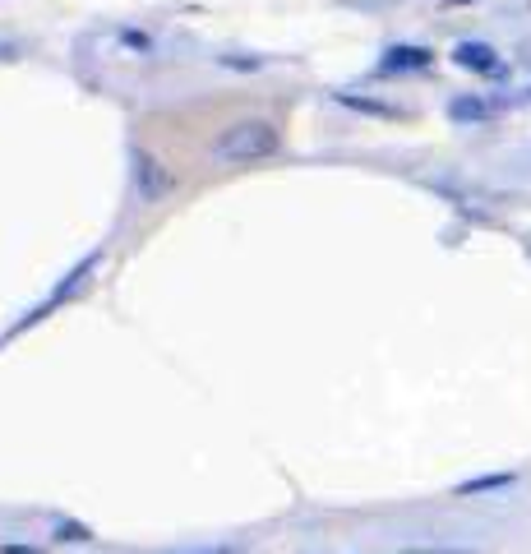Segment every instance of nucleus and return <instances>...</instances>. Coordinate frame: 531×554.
Returning a JSON list of instances; mask_svg holds the SVG:
<instances>
[{
  "instance_id": "obj_1",
  "label": "nucleus",
  "mask_w": 531,
  "mask_h": 554,
  "mask_svg": "<svg viewBox=\"0 0 531 554\" xmlns=\"http://www.w3.org/2000/svg\"><path fill=\"white\" fill-rule=\"evenodd\" d=\"M282 153V130L264 116H245L218 130V139H208V162L218 167H259Z\"/></svg>"
},
{
  "instance_id": "obj_2",
  "label": "nucleus",
  "mask_w": 531,
  "mask_h": 554,
  "mask_svg": "<svg viewBox=\"0 0 531 554\" xmlns=\"http://www.w3.org/2000/svg\"><path fill=\"white\" fill-rule=\"evenodd\" d=\"M97 264H102V250L84 254V259H79V268H70V273H65V282H56V287L47 291V301H42V305H37L33 314H24V319H19V324H14V333H24V328L42 324V319H47V314L56 310V305H61V301H70L74 291H84V287H88V273H93Z\"/></svg>"
},
{
  "instance_id": "obj_3",
  "label": "nucleus",
  "mask_w": 531,
  "mask_h": 554,
  "mask_svg": "<svg viewBox=\"0 0 531 554\" xmlns=\"http://www.w3.org/2000/svg\"><path fill=\"white\" fill-rule=\"evenodd\" d=\"M435 70V47H421V42H398V47H384L375 74L379 79H402V74H425Z\"/></svg>"
},
{
  "instance_id": "obj_4",
  "label": "nucleus",
  "mask_w": 531,
  "mask_h": 554,
  "mask_svg": "<svg viewBox=\"0 0 531 554\" xmlns=\"http://www.w3.org/2000/svg\"><path fill=\"white\" fill-rule=\"evenodd\" d=\"M448 56H453V65H458V70L481 74V79H504V74H508L504 56H499V51L490 47V42H476V37L458 42V47L448 51Z\"/></svg>"
},
{
  "instance_id": "obj_5",
  "label": "nucleus",
  "mask_w": 531,
  "mask_h": 554,
  "mask_svg": "<svg viewBox=\"0 0 531 554\" xmlns=\"http://www.w3.org/2000/svg\"><path fill=\"white\" fill-rule=\"evenodd\" d=\"M504 102L499 97H485V93H453L448 97V121L453 125H485L495 121Z\"/></svg>"
},
{
  "instance_id": "obj_6",
  "label": "nucleus",
  "mask_w": 531,
  "mask_h": 554,
  "mask_svg": "<svg viewBox=\"0 0 531 554\" xmlns=\"http://www.w3.org/2000/svg\"><path fill=\"white\" fill-rule=\"evenodd\" d=\"M342 107L365 111V116H379V121H407V111L393 107V102H379V97H356V93H333Z\"/></svg>"
},
{
  "instance_id": "obj_7",
  "label": "nucleus",
  "mask_w": 531,
  "mask_h": 554,
  "mask_svg": "<svg viewBox=\"0 0 531 554\" xmlns=\"http://www.w3.org/2000/svg\"><path fill=\"white\" fill-rule=\"evenodd\" d=\"M518 481L513 471H495V476H476V481H462L458 490V499H476V494H499V490H508V485Z\"/></svg>"
},
{
  "instance_id": "obj_8",
  "label": "nucleus",
  "mask_w": 531,
  "mask_h": 554,
  "mask_svg": "<svg viewBox=\"0 0 531 554\" xmlns=\"http://www.w3.org/2000/svg\"><path fill=\"white\" fill-rule=\"evenodd\" d=\"M56 541H74V545H84V541H93V531H88V527H79V522H61V527H56Z\"/></svg>"
},
{
  "instance_id": "obj_9",
  "label": "nucleus",
  "mask_w": 531,
  "mask_h": 554,
  "mask_svg": "<svg viewBox=\"0 0 531 554\" xmlns=\"http://www.w3.org/2000/svg\"><path fill=\"white\" fill-rule=\"evenodd\" d=\"M181 554H245L241 545H204V550H181Z\"/></svg>"
},
{
  "instance_id": "obj_10",
  "label": "nucleus",
  "mask_w": 531,
  "mask_h": 554,
  "mask_svg": "<svg viewBox=\"0 0 531 554\" xmlns=\"http://www.w3.org/2000/svg\"><path fill=\"white\" fill-rule=\"evenodd\" d=\"M0 554H42V550H33V545H0Z\"/></svg>"
},
{
  "instance_id": "obj_11",
  "label": "nucleus",
  "mask_w": 531,
  "mask_h": 554,
  "mask_svg": "<svg viewBox=\"0 0 531 554\" xmlns=\"http://www.w3.org/2000/svg\"><path fill=\"white\" fill-rule=\"evenodd\" d=\"M411 554H471V550H411Z\"/></svg>"
},
{
  "instance_id": "obj_12",
  "label": "nucleus",
  "mask_w": 531,
  "mask_h": 554,
  "mask_svg": "<svg viewBox=\"0 0 531 554\" xmlns=\"http://www.w3.org/2000/svg\"><path fill=\"white\" fill-rule=\"evenodd\" d=\"M448 5H476V0H448Z\"/></svg>"
}]
</instances>
